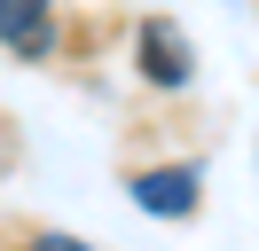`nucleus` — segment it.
I'll return each mask as SVG.
<instances>
[{"label": "nucleus", "instance_id": "nucleus-2", "mask_svg": "<svg viewBox=\"0 0 259 251\" xmlns=\"http://www.w3.org/2000/svg\"><path fill=\"white\" fill-rule=\"evenodd\" d=\"M134 196L149 212H196V165H173V173H142Z\"/></svg>", "mask_w": 259, "mask_h": 251}, {"label": "nucleus", "instance_id": "nucleus-1", "mask_svg": "<svg viewBox=\"0 0 259 251\" xmlns=\"http://www.w3.org/2000/svg\"><path fill=\"white\" fill-rule=\"evenodd\" d=\"M0 47H16V55H48L55 47V16H48V0H0Z\"/></svg>", "mask_w": 259, "mask_h": 251}, {"label": "nucleus", "instance_id": "nucleus-3", "mask_svg": "<svg viewBox=\"0 0 259 251\" xmlns=\"http://www.w3.org/2000/svg\"><path fill=\"white\" fill-rule=\"evenodd\" d=\"M142 71L165 78V87H181V78H189V47H181V31H165V24L142 31Z\"/></svg>", "mask_w": 259, "mask_h": 251}, {"label": "nucleus", "instance_id": "nucleus-4", "mask_svg": "<svg viewBox=\"0 0 259 251\" xmlns=\"http://www.w3.org/2000/svg\"><path fill=\"white\" fill-rule=\"evenodd\" d=\"M32 251H87V243H71V235H39Z\"/></svg>", "mask_w": 259, "mask_h": 251}]
</instances>
